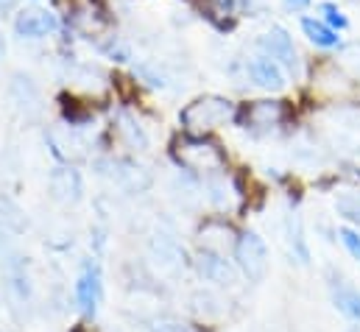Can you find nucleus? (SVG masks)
<instances>
[{"label":"nucleus","instance_id":"nucleus-1","mask_svg":"<svg viewBox=\"0 0 360 332\" xmlns=\"http://www.w3.org/2000/svg\"><path fill=\"white\" fill-rule=\"evenodd\" d=\"M235 117V106L232 101L226 98H218V95H207V98H198L193 103H187L181 109V123L187 132L193 134H204L210 129H218L224 126L226 120Z\"/></svg>","mask_w":360,"mask_h":332},{"label":"nucleus","instance_id":"nucleus-2","mask_svg":"<svg viewBox=\"0 0 360 332\" xmlns=\"http://www.w3.org/2000/svg\"><path fill=\"white\" fill-rule=\"evenodd\" d=\"M238 268L249 282H263L269 274V246L257 232H243L235 243Z\"/></svg>","mask_w":360,"mask_h":332},{"label":"nucleus","instance_id":"nucleus-3","mask_svg":"<svg viewBox=\"0 0 360 332\" xmlns=\"http://www.w3.org/2000/svg\"><path fill=\"white\" fill-rule=\"evenodd\" d=\"M174 154H176V160L181 165L190 167V170H212V167H218L224 162L218 148L210 146L207 140H198V137H190V140L179 143Z\"/></svg>","mask_w":360,"mask_h":332},{"label":"nucleus","instance_id":"nucleus-4","mask_svg":"<svg viewBox=\"0 0 360 332\" xmlns=\"http://www.w3.org/2000/svg\"><path fill=\"white\" fill-rule=\"evenodd\" d=\"M48 187H51V196L62 204H79L84 196V181L76 167H56L48 179Z\"/></svg>","mask_w":360,"mask_h":332},{"label":"nucleus","instance_id":"nucleus-5","mask_svg":"<svg viewBox=\"0 0 360 332\" xmlns=\"http://www.w3.org/2000/svg\"><path fill=\"white\" fill-rule=\"evenodd\" d=\"M8 98L14 101V106L25 115V117H37L42 112V95L37 89V84L22 73H14L8 84Z\"/></svg>","mask_w":360,"mask_h":332},{"label":"nucleus","instance_id":"nucleus-6","mask_svg":"<svg viewBox=\"0 0 360 332\" xmlns=\"http://www.w3.org/2000/svg\"><path fill=\"white\" fill-rule=\"evenodd\" d=\"M76 302L82 307V313L95 316L98 302H101V268L95 262H87L79 282H76Z\"/></svg>","mask_w":360,"mask_h":332},{"label":"nucleus","instance_id":"nucleus-7","mask_svg":"<svg viewBox=\"0 0 360 332\" xmlns=\"http://www.w3.org/2000/svg\"><path fill=\"white\" fill-rule=\"evenodd\" d=\"M195 265H198V274H201L207 282H212V285L229 288V285L235 282V271H232V265H229L221 254H215V251L204 249L201 254H198Z\"/></svg>","mask_w":360,"mask_h":332},{"label":"nucleus","instance_id":"nucleus-8","mask_svg":"<svg viewBox=\"0 0 360 332\" xmlns=\"http://www.w3.org/2000/svg\"><path fill=\"white\" fill-rule=\"evenodd\" d=\"M263 48H266V53H269L271 59H276L288 70H299V56H296L293 39L288 37L285 28H271V34L263 39Z\"/></svg>","mask_w":360,"mask_h":332},{"label":"nucleus","instance_id":"nucleus-9","mask_svg":"<svg viewBox=\"0 0 360 332\" xmlns=\"http://www.w3.org/2000/svg\"><path fill=\"white\" fill-rule=\"evenodd\" d=\"M56 17L51 11H42V8H31V11H22L14 23L17 34L20 37H28V39H37V37H45L51 31H56Z\"/></svg>","mask_w":360,"mask_h":332},{"label":"nucleus","instance_id":"nucleus-10","mask_svg":"<svg viewBox=\"0 0 360 332\" xmlns=\"http://www.w3.org/2000/svg\"><path fill=\"white\" fill-rule=\"evenodd\" d=\"M28 229L25 212L8 196H0V238H17Z\"/></svg>","mask_w":360,"mask_h":332},{"label":"nucleus","instance_id":"nucleus-11","mask_svg":"<svg viewBox=\"0 0 360 332\" xmlns=\"http://www.w3.org/2000/svg\"><path fill=\"white\" fill-rule=\"evenodd\" d=\"M249 73H252V79L260 84L263 89H282V87H285L282 68H279L271 56H255V59L249 62Z\"/></svg>","mask_w":360,"mask_h":332},{"label":"nucleus","instance_id":"nucleus-12","mask_svg":"<svg viewBox=\"0 0 360 332\" xmlns=\"http://www.w3.org/2000/svg\"><path fill=\"white\" fill-rule=\"evenodd\" d=\"M112 179L117 184H123L129 193H143L148 184H151V176L134 162H112Z\"/></svg>","mask_w":360,"mask_h":332},{"label":"nucleus","instance_id":"nucleus-13","mask_svg":"<svg viewBox=\"0 0 360 332\" xmlns=\"http://www.w3.org/2000/svg\"><path fill=\"white\" fill-rule=\"evenodd\" d=\"M333 305L347 319L360 321V290H355L352 285H347V282L338 279V285H333Z\"/></svg>","mask_w":360,"mask_h":332},{"label":"nucleus","instance_id":"nucleus-14","mask_svg":"<svg viewBox=\"0 0 360 332\" xmlns=\"http://www.w3.org/2000/svg\"><path fill=\"white\" fill-rule=\"evenodd\" d=\"M302 31L307 34L310 42H316V45H321V48H335V45L341 42V37L335 34V28H330V25L313 20V17H304V20H302Z\"/></svg>","mask_w":360,"mask_h":332},{"label":"nucleus","instance_id":"nucleus-15","mask_svg":"<svg viewBox=\"0 0 360 332\" xmlns=\"http://www.w3.org/2000/svg\"><path fill=\"white\" fill-rule=\"evenodd\" d=\"M246 115L257 126H271L282 117V103L279 101H257V103H252V109H246Z\"/></svg>","mask_w":360,"mask_h":332},{"label":"nucleus","instance_id":"nucleus-16","mask_svg":"<svg viewBox=\"0 0 360 332\" xmlns=\"http://www.w3.org/2000/svg\"><path fill=\"white\" fill-rule=\"evenodd\" d=\"M117 132L123 134V140H126L131 148H137V151H146V148H148V137H146V132H143L129 115H120V117H117Z\"/></svg>","mask_w":360,"mask_h":332},{"label":"nucleus","instance_id":"nucleus-17","mask_svg":"<svg viewBox=\"0 0 360 332\" xmlns=\"http://www.w3.org/2000/svg\"><path fill=\"white\" fill-rule=\"evenodd\" d=\"M151 251L160 257L157 262H162V265H179V262H181V260H179V257H181L179 249H176V246H174L168 238H160V241H154V243H151Z\"/></svg>","mask_w":360,"mask_h":332},{"label":"nucleus","instance_id":"nucleus-18","mask_svg":"<svg viewBox=\"0 0 360 332\" xmlns=\"http://www.w3.org/2000/svg\"><path fill=\"white\" fill-rule=\"evenodd\" d=\"M335 210H338L341 218H347V221L360 226V196H341L335 201Z\"/></svg>","mask_w":360,"mask_h":332},{"label":"nucleus","instance_id":"nucleus-19","mask_svg":"<svg viewBox=\"0 0 360 332\" xmlns=\"http://www.w3.org/2000/svg\"><path fill=\"white\" fill-rule=\"evenodd\" d=\"M288 226H290V246L299 254V262H307V260H310V251H307L304 238H302V221H299V218H290Z\"/></svg>","mask_w":360,"mask_h":332},{"label":"nucleus","instance_id":"nucleus-20","mask_svg":"<svg viewBox=\"0 0 360 332\" xmlns=\"http://www.w3.org/2000/svg\"><path fill=\"white\" fill-rule=\"evenodd\" d=\"M338 238H341V243H344V249L349 251L355 260L360 262V235L355 232V229H338Z\"/></svg>","mask_w":360,"mask_h":332},{"label":"nucleus","instance_id":"nucleus-21","mask_svg":"<svg viewBox=\"0 0 360 332\" xmlns=\"http://www.w3.org/2000/svg\"><path fill=\"white\" fill-rule=\"evenodd\" d=\"M321 11L327 14V23H330L333 28H347V17H344L333 3H324V6H321Z\"/></svg>","mask_w":360,"mask_h":332},{"label":"nucleus","instance_id":"nucleus-22","mask_svg":"<svg viewBox=\"0 0 360 332\" xmlns=\"http://www.w3.org/2000/svg\"><path fill=\"white\" fill-rule=\"evenodd\" d=\"M210 3H212V8H207V11H210L212 17H215V14H229V11H232V0H210Z\"/></svg>","mask_w":360,"mask_h":332},{"label":"nucleus","instance_id":"nucleus-23","mask_svg":"<svg viewBox=\"0 0 360 332\" xmlns=\"http://www.w3.org/2000/svg\"><path fill=\"white\" fill-rule=\"evenodd\" d=\"M157 332H184L179 324H174V321H157Z\"/></svg>","mask_w":360,"mask_h":332},{"label":"nucleus","instance_id":"nucleus-24","mask_svg":"<svg viewBox=\"0 0 360 332\" xmlns=\"http://www.w3.org/2000/svg\"><path fill=\"white\" fill-rule=\"evenodd\" d=\"M14 8H17V0H0V14L14 11Z\"/></svg>","mask_w":360,"mask_h":332},{"label":"nucleus","instance_id":"nucleus-25","mask_svg":"<svg viewBox=\"0 0 360 332\" xmlns=\"http://www.w3.org/2000/svg\"><path fill=\"white\" fill-rule=\"evenodd\" d=\"M285 3H288L290 8H304V6L310 3V0H285Z\"/></svg>","mask_w":360,"mask_h":332},{"label":"nucleus","instance_id":"nucleus-26","mask_svg":"<svg viewBox=\"0 0 360 332\" xmlns=\"http://www.w3.org/2000/svg\"><path fill=\"white\" fill-rule=\"evenodd\" d=\"M6 56V39H3V31H0V59Z\"/></svg>","mask_w":360,"mask_h":332}]
</instances>
